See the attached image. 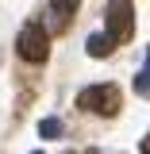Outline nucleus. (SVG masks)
Wrapping results in <instances>:
<instances>
[{"instance_id":"obj_1","label":"nucleus","mask_w":150,"mask_h":154,"mask_svg":"<svg viewBox=\"0 0 150 154\" xmlns=\"http://www.w3.org/2000/svg\"><path fill=\"white\" fill-rule=\"evenodd\" d=\"M77 104H81L85 112H96V116H115V112H119V104H123V93H119V85L104 81V85H89V89H81Z\"/></svg>"},{"instance_id":"obj_2","label":"nucleus","mask_w":150,"mask_h":154,"mask_svg":"<svg viewBox=\"0 0 150 154\" xmlns=\"http://www.w3.org/2000/svg\"><path fill=\"white\" fill-rule=\"evenodd\" d=\"M16 50H19L23 62H46V54H50V35L38 23H27L19 31V38H16Z\"/></svg>"},{"instance_id":"obj_3","label":"nucleus","mask_w":150,"mask_h":154,"mask_svg":"<svg viewBox=\"0 0 150 154\" xmlns=\"http://www.w3.org/2000/svg\"><path fill=\"white\" fill-rule=\"evenodd\" d=\"M108 35L115 38V42H127V38L135 35V8L131 0H108Z\"/></svg>"},{"instance_id":"obj_4","label":"nucleus","mask_w":150,"mask_h":154,"mask_svg":"<svg viewBox=\"0 0 150 154\" xmlns=\"http://www.w3.org/2000/svg\"><path fill=\"white\" fill-rule=\"evenodd\" d=\"M77 4L81 0H50V31H66L77 16Z\"/></svg>"},{"instance_id":"obj_5","label":"nucleus","mask_w":150,"mask_h":154,"mask_svg":"<svg viewBox=\"0 0 150 154\" xmlns=\"http://www.w3.org/2000/svg\"><path fill=\"white\" fill-rule=\"evenodd\" d=\"M85 50H89V58H108V54L115 50V38L108 35V31H96V35H89Z\"/></svg>"},{"instance_id":"obj_6","label":"nucleus","mask_w":150,"mask_h":154,"mask_svg":"<svg viewBox=\"0 0 150 154\" xmlns=\"http://www.w3.org/2000/svg\"><path fill=\"white\" fill-rule=\"evenodd\" d=\"M38 135H42V139H62V119H58V116H46V119L38 123Z\"/></svg>"},{"instance_id":"obj_7","label":"nucleus","mask_w":150,"mask_h":154,"mask_svg":"<svg viewBox=\"0 0 150 154\" xmlns=\"http://www.w3.org/2000/svg\"><path fill=\"white\" fill-rule=\"evenodd\" d=\"M135 93H139V96H150V69H142V73L135 77Z\"/></svg>"},{"instance_id":"obj_8","label":"nucleus","mask_w":150,"mask_h":154,"mask_svg":"<svg viewBox=\"0 0 150 154\" xmlns=\"http://www.w3.org/2000/svg\"><path fill=\"white\" fill-rule=\"evenodd\" d=\"M139 150H142V154H150V135L142 139V143H139Z\"/></svg>"},{"instance_id":"obj_9","label":"nucleus","mask_w":150,"mask_h":154,"mask_svg":"<svg viewBox=\"0 0 150 154\" xmlns=\"http://www.w3.org/2000/svg\"><path fill=\"white\" fill-rule=\"evenodd\" d=\"M146 69H150V50H146Z\"/></svg>"}]
</instances>
